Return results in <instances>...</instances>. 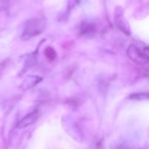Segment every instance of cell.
Segmentation results:
<instances>
[{
  "instance_id": "cell-4",
  "label": "cell",
  "mask_w": 149,
  "mask_h": 149,
  "mask_svg": "<svg viewBox=\"0 0 149 149\" xmlns=\"http://www.w3.org/2000/svg\"><path fill=\"white\" fill-rule=\"evenodd\" d=\"M42 81V78L37 76H29L22 83L20 88L23 90H29L34 87L36 84Z\"/></svg>"
},
{
  "instance_id": "cell-3",
  "label": "cell",
  "mask_w": 149,
  "mask_h": 149,
  "mask_svg": "<svg viewBox=\"0 0 149 149\" xmlns=\"http://www.w3.org/2000/svg\"><path fill=\"white\" fill-rule=\"evenodd\" d=\"M39 113L38 111H34L31 112V113L25 116L23 119L19 121V122L17 125V128H19V129L25 128L26 127H29V125H32V124L35 123L36 121L38 119V118H39Z\"/></svg>"
},
{
  "instance_id": "cell-2",
  "label": "cell",
  "mask_w": 149,
  "mask_h": 149,
  "mask_svg": "<svg viewBox=\"0 0 149 149\" xmlns=\"http://www.w3.org/2000/svg\"><path fill=\"white\" fill-rule=\"evenodd\" d=\"M47 23L45 19L33 18L27 22L21 38L23 40H29L34 36L41 34L46 28Z\"/></svg>"
},
{
  "instance_id": "cell-5",
  "label": "cell",
  "mask_w": 149,
  "mask_h": 149,
  "mask_svg": "<svg viewBox=\"0 0 149 149\" xmlns=\"http://www.w3.org/2000/svg\"><path fill=\"white\" fill-rule=\"evenodd\" d=\"M149 97L148 93H133L129 96V98L132 100H146Z\"/></svg>"
},
{
  "instance_id": "cell-7",
  "label": "cell",
  "mask_w": 149,
  "mask_h": 149,
  "mask_svg": "<svg viewBox=\"0 0 149 149\" xmlns=\"http://www.w3.org/2000/svg\"><path fill=\"white\" fill-rule=\"evenodd\" d=\"M45 55L49 61H52L57 58V53L55 49L51 47H47L45 49Z\"/></svg>"
},
{
  "instance_id": "cell-6",
  "label": "cell",
  "mask_w": 149,
  "mask_h": 149,
  "mask_svg": "<svg viewBox=\"0 0 149 149\" xmlns=\"http://www.w3.org/2000/svg\"><path fill=\"white\" fill-rule=\"evenodd\" d=\"M95 26L92 23H83L81 26V31L83 34H87V33H93L95 31Z\"/></svg>"
},
{
  "instance_id": "cell-1",
  "label": "cell",
  "mask_w": 149,
  "mask_h": 149,
  "mask_svg": "<svg viewBox=\"0 0 149 149\" xmlns=\"http://www.w3.org/2000/svg\"><path fill=\"white\" fill-rule=\"evenodd\" d=\"M148 52V45L142 42H137L130 45L127 54L130 59L135 63L144 65L148 64L149 61Z\"/></svg>"
}]
</instances>
